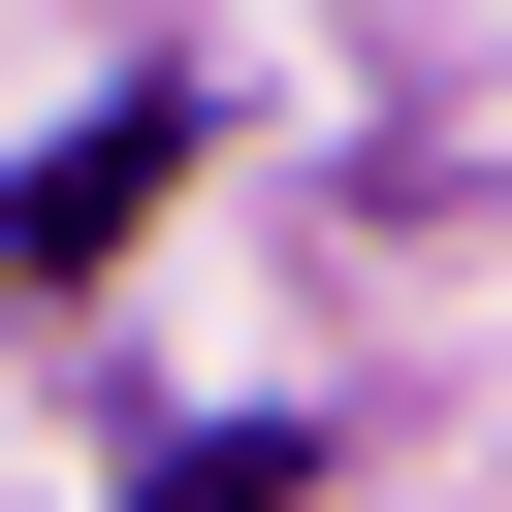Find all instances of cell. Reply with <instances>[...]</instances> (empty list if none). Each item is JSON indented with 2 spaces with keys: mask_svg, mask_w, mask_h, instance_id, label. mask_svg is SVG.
<instances>
[{
  "mask_svg": "<svg viewBox=\"0 0 512 512\" xmlns=\"http://www.w3.org/2000/svg\"><path fill=\"white\" fill-rule=\"evenodd\" d=\"M160 160H192V128H160V96H128V128H64V160H32V192H0V224H32V256H64V288H96V256H128V224H160Z\"/></svg>",
  "mask_w": 512,
  "mask_h": 512,
  "instance_id": "cell-1",
  "label": "cell"
},
{
  "mask_svg": "<svg viewBox=\"0 0 512 512\" xmlns=\"http://www.w3.org/2000/svg\"><path fill=\"white\" fill-rule=\"evenodd\" d=\"M160 512H320V448H288V416H256V448H192V480H160Z\"/></svg>",
  "mask_w": 512,
  "mask_h": 512,
  "instance_id": "cell-2",
  "label": "cell"
}]
</instances>
